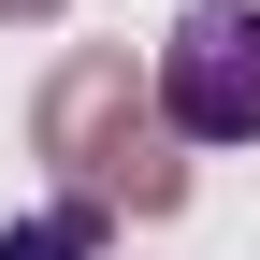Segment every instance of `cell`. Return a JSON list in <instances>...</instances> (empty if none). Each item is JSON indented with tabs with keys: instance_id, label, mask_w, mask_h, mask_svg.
Listing matches in <instances>:
<instances>
[{
	"instance_id": "cell-1",
	"label": "cell",
	"mask_w": 260,
	"mask_h": 260,
	"mask_svg": "<svg viewBox=\"0 0 260 260\" xmlns=\"http://www.w3.org/2000/svg\"><path fill=\"white\" fill-rule=\"evenodd\" d=\"M44 159L73 174V203H102V217H174L188 203V159H174V130H159V102L130 87V58H58V87H44Z\"/></svg>"
},
{
	"instance_id": "cell-2",
	"label": "cell",
	"mask_w": 260,
	"mask_h": 260,
	"mask_svg": "<svg viewBox=\"0 0 260 260\" xmlns=\"http://www.w3.org/2000/svg\"><path fill=\"white\" fill-rule=\"evenodd\" d=\"M145 102H159L174 145H260V15L246 0H188Z\"/></svg>"
},
{
	"instance_id": "cell-3",
	"label": "cell",
	"mask_w": 260,
	"mask_h": 260,
	"mask_svg": "<svg viewBox=\"0 0 260 260\" xmlns=\"http://www.w3.org/2000/svg\"><path fill=\"white\" fill-rule=\"evenodd\" d=\"M102 232H116L102 203H44V217H15V232H0V260H102Z\"/></svg>"
},
{
	"instance_id": "cell-4",
	"label": "cell",
	"mask_w": 260,
	"mask_h": 260,
	"mask_svg": "<svg viewBox=\"0 0 260 260\" xmlns=\"http://www.w3.org/2000/svg\"><path fill=\"white\" fill-rule=\"evenodd\" d=\"M44 15H58V0H0V29H44Z\"/></svg>"
}]
</instances>
